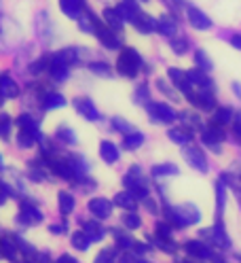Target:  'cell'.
Returning <instances> with one entry per match:
<instances>
[{
	"label": "cell",
	"mask_w": 241,
	"mask_h": 263,
	"mask_svg": "<svg viewBox=\"0 0 241 263\" xmlns=\"http://www.w3.org/2000/svg\"><path fill=\"white\" fill-rule=\"evenodd\" d=\"M70 244L74 246L76 251H80V253H83V251H87L89 246H91V240H89V236L83 232V229H80V232H74V234H72V240H70Z\"/></svg>",
	"instance_id": "d590c367"
},
{
	"label": "cell",
	"mask_w": 241,
	"mask_h": 263,
	"mask_svg": "<svg viewBox=\"0 0 241 263\" xmlns=\"http://www.w3.org/2000/svg\"><path fill=\"white\" fill-rule=\"evenodd\" d=\"M157 87H159V91H163L165 96L173 98V100L178 98V91H173V89L169 87V83H167V81H163V79H157Z\"/></svg>",
	"instance_id": "816d5d0a"
},
{
	"label": "cell",
	"mask_w": 241,
	"mask_h": 263,
	"mask_svg": "<svg viewBox=\"0 0 241 263\" xmlns=\"http://www.w3.org/2000/svg\"><path fill=\"white\" fill-rule=\"evenodd\" d=\"M121 223H123V227L125 229H138L140 225H142V219L136 215V210H127L125 215H123V219H121Z\"/></svg>",
	"instance_id": "f35d334b"
},
{
	"label": "cell",
	"mask_w": 241,
	"mask_h": 263,
	"mask_svg": "<svg viewBox=\"0 0 241 263\" xmlns=\"http://www.w3.org/2000/svg\"><path fill=\"white\" fill-rule=\"evenodd\" d=\"M100 157L106 161V163H117L119 161V146L115 142H110V140H104L100 144Z\"/></svg>",
	"instance_id": "83f0119b"
},
{
	"label": "cell",
	"mask_w": 241,
	"mask_h": 263,
	"mask_svg": "<svg viewBox=\"0 0 241 263\" xmlns=\"http://www.w3.org/2000/svg\"><path fill=\"white\" fill-rule=\"evenodd\" d=\"M104 24L108 26V28H112L115 32H119V30H123V26H125V20H123V15L119 13V9L115 7H108V9H104Z\"/></svg>",
	"instance_id": "44dd1931"
},
{
	"label": "cell",
	"mask_w": 241,
	"mask_h": 263,
	"mask_svg": "<svg viewBox=\"0 0 241 263\" xmlns=\"http://www.w3.org/2000/svg\"><path fill=\"white\" fill-rule=\"evenodd\" d=\"M123 185L127 191H132L138 200H146L150 189H148V180L146 176L142 174V168L140 166H132L127 170V174L123 176Z\"/></svg>",
	"instance_id": "3957f363"
},
{
	"label": "cell",
	"mask_w": 241,
	"mask_h": 263,
	"mask_svg": "<svg viewBox=\"0 0 241 263\" xmlns=\"http://www.w3.org/2000/svg\"><path fill=\"white\" fill-rule=\"evenodd\" d=\"M144 144V134L142 132H129V134L123 136V146L127 151H136Z\"/></svg>",
	"instance_id": "d6a6232c"
},
{
	"label": "cell",
	"mask_w": 241,
	"mask_h": 263,
	"mask_svg": "<svg viewBox=\"0 0 241 263\" xmlns=\"http://www.w3.org/2000/svg\"><path fill=\"white\" fill-rule=\"evenodd\" d=\"M237 259H239V261H241V253H239V255H237Z\"/></svg>",
	"instance_id": "03108f58"
},
{
	"label": "cell",
	"mask_w": 241,
	"mask_h": 263,
	"mask_svg": "<svg viewBox=\"0 0 241 263\" xmlns=\"http://www.w3.org/2000/svg\"><path fill=\"white\" fill-rule=\"evenodd\" d=\"M40 104H42L45 110H55V108L66 106V98H63L61 93H55V91H47L40 98Z\"/></svg>",
	"instance_id": "7402d4cb"
},
{
	"label": "cell",
	"mask_w": 241,
	"mask_h": 263,
	"mask_svg": "<svg viewBox=\"0 0 241 263\" xmlns=\"http://www.w3.org/2000/svg\"><path fill=\"white\" fill-rule=\"evenodd\" d=\"M17 125H19V129H21V132H28V134H32V136L40 138L38 121H36L34 117H30V115H21V117L17 119Z\"/></svg>",
	"instance_id": "f546056e"
},
{
	"label": "cell",
	"mask_w": 241,
	"mask_h": 263,
	"mask_svg": "<svg viewBox=\"0 0 241 263\" xmlns=\"http://www.w3.org/2000/svg\"><path fill=\"white\" fill-rule=\"evenodd\" d=\"M0 93L5 98H17L19 96V85L11 74H0Z\"/></svg>",
	"instance_id": "603a6c76"
},
{
	"label": "cell",
	"mask_w": 241,
	"mask_h": 263,
	"mask_svg": "<svg viewBox=\"0 0 241 263\" xmlns=\"http://www.w3.org/2000/svg\"><path fill=\"white\" fill-rule=\"evenodd\" d=\"M165 221L176 227V229H184L186 225H195L201 221V212L195 204H180V206H165Z\"/></svg>",
	"instance_id": "6da1fadb"
},
{
	"label": "cell",
	"mask_w": 241,
	"mask_h": 263,
	"mask_svg": "<svg viewBox=\"0 0 241 263\" xmlns=\"http://www.w3.org/2000/svg\"><path fill=\"white\" fill-rule=\"evenodd\" d=\"M186 17H188V24L195 30H210L212 28V20L197 7H186Z\"/></svg>",
	"instance_id": "5bb4252c"
},
{
	"label": "cell",
	"mask_w": 241,
	"mask_h": 263,
	"mask_svg": "<svg viewBox=\"0 0 241 263\" xmlns=\"http://www.w3.org/2000/svg\"><path fill=\"white\" fill-rule=\"evenodd\" d=\"M11 125H13V121H11V117L9 115H0V138L3 140H7L9 136H11Z\"/></svg>",
	"instance_id": "ee69618b"
},
{
	"label": "cell",
	"mask_w": 241,
	"mask_h": 263,
	"mask_svg": "<svg viewBox=\"0 0 241 263\" xmlns=\"http://www.w3.org/2000/svg\"><path fill=\"white\" fill-rule=\"evenodd\" d=\"M132 24H134V28L138 32H142V34H150V32H157V20H152L150 15H146V13H140Z\"/></svg>",
	"instance_id": "cb8c5ba5"
},
{
	"label": "cell",
	"mask_w": 241,
	"mask_h": 263,
	"mask_svg": "<svg viewBox=\"0 0 241 263\" xmlns=\"http://www.w3.org/2000/svg\"><path fill=\"white\" fill-rule=\"evenodd\" d=\"M224 138H227V134H224V127H220V125L210 123L207 127L201 129V140L210 146V149H214L216 153L220 151V142H224Z\"/></svg>",
	"instance_id": "52a82bcc"
},
{
	"label": "cell",
	"mask_w": 241,
	"mask_h": 263,
	"mask_svg": "<svg viewBox=\"0 0 241 263\" xmlns=\"http://www.w3.org/2000/svg\"><path fill=\"white\" fill-rule=\"evenodd\" d=\"M7 197H9V193L0 187V206H5V202H7Z\"/></svg>",
	"instance_id": "680465c9"
},
{
	"label": "cell",
	"mask_w": 241,
	"mask_h": 263,
	"mask_svg": "<svg viewBox=\"0 0 241 263\" xmlns=\"http://www.w3.org/2000/svg\"><path fill=\"white\" fill-rule=\"evenodd\" d=\"M146 110H148L150 119H152L155 123H165V125H169V123H173L176 119H178L176 110H173L169 104H165V102H148V104H146Z\"/></svg>",
	"instance_id": "277c9868"
},
{
	"label": "cell",
	"mask_w": 241,
	"mask_h": 263,
	"mask_svg": "<svg viewBox=\"0 0 241 263\" xmlns=\"http://www.w3.org/2000/svg\"><path fill=\"white\" fill-rule=\"evenodd\" d=\"M117 70L125 79H136L138 72L142 70V55L136 51L134 47H125L121 49L119 60H117Z\"/></svg>",
	"instance_id": "7a4b0ae2"
},
{
	"label": "cell",
	"mask_w": 241,
	"mask_h": 263,
	"mask_svg": "<svg viewBox=\"0 0 241 263\" xmlns=\"http://www.w3.org/2000/svg\"><path fill=\"white\" fill-rule=\"evenodd\" d=\"M115 206H119V208H125V210H136L138 208V197L132 193V191H121V193H117L115 195Z\"/></svg>",
	"instance_id": "4316f807"
},
{
	"label": "cell",
	"mask_w": 241,
	"mask_h": 263,
	"mask_svg": "<svg viewBox=\"0 0 241 263\" xmlns=\"http://www.w3.org/2000/svg\"><path fill=\"white\" fill-rule=\"evenodd\" d=\"M49 64H51V58H49V55H42L40 60H36L34 64L30 66V72H32V74H38V72H42V70H49Z\"/></svg>",
	"instance_id": "7bdbcfd3"
},
{
	"label": "cell",
	"mask_w": 241,
	"mask_h": 263,
	"mask_svg": "<svg viewBox=\"0 0 241 263\" xmlns=\"http://www.w3.org/2000/svg\"><path fill=\"white\" fill-rule=\"evenodd\" d=\"M55 263H78V261H76L72 255H66V253H63L61 257H57V261H55Z\"/></svg>",
	"instance_id": "9f6ffc18"
},
{
	"label": "cell",
	"mask_w": 241,
	"mask_h": 263,
	"mask_svg": "<svg viewBox=\"0 0 241 263\" xmlns=\"http://www.w3.org/2000/svg\"><path fill=\"white\" fill-rule=\"evenodd\" d=\"M144 204H146L148 212H152V215H157V212H159V204H157L155 200H150V197H146V200H144Z\"/></svg>",
	"instance_id": "11a10c76"
},
{
	"label": "cell",
	"mask_w": 241,
	"mask_h": 263,
	"mask_svg": "<svg viewBox=\"0 0 241 263\" xmlns=\"http://www.w3.org/2000/svg\"><path fill=\"white\" fill-rule=\"evenodd\" d=\"M201 236H203V238H210V242H212L214 246H218V249H229V246H231V240H229L227 229H224L222 219H216L214 227L203 229Z\"/></svg>",
	"instance_id": "5b68a950"
},
{
	"label": "cell",
	"mask_w": 241,
	"mask_h": 263,
	"mask_svg": "<svg viewBox=\"0 0 241 263\" xmlns=\"http://www.w3.org/2000/svg\"><path fill=\"white\" fill-rule=\"evenodd\" d=\"M55 138L61 144H70V146L76 144V134H74V129H70L68 125H59L57 132H55Z\"/></svg>",
	"instance_id": "e575fe53"
},
{
	"label": "cell",
	"mask_w": 241,
	"mask_h": 263,
	"mask_svg": "<svg viewBox=\"0 0 241 263\" xmlns=\"http://www.w3.org/2000/svg\"><path fill=\"white\" fill-rule=\"evenodd\" d=\"M142 3H148V0H142Z\"/></svg>",
	"instance_id": "003e7915"
},
{
	"label": "cell",
	"mask_w": 241,
	"mask_h": 263,
	"mask_svg": "<svg viewBox=\"0 0 241 263\" xmlns=\"http://www.w3.org/2000/svg\"><path fill=\"white\" fill-rule=\"evenodd\" d=\"M17 138H19L17 144L21 146V149H30V146H34V144L38 142L36 136H32V134H28V132H21V129H19V136H17Z\"/></svg>",
	"instance_id": "bcb514c9"
},
{
	"label": "cell",
	"mask_w": 241,
	"mask_h": 263,
	"mask_svg": "<svg viewBox=\"0 0 241 263\" xmlns=\"http://www.w3.org/2000/svg\"><path fill=\"white\" fill-rule=\"evenodd\" d=\"M155 234L159 238H171V225L167 221H159L157 227H155Z\"/></svg>",
	"instance_id": "681fc988"
},
{
	"label": "cell",
	"mask_w": 241,
	"mask_h": 263,
	"mask_svg": "<svg viewBox=\"0 0 241 263\" xmlns=\"http://www.w3.org/2000/svg\"><path fill=\"white\" fill-rule=\"evenodd\" d=\"M89 68H91V72L93 74H98V77H112V68H110V66L106 64V62H93L91 66H89Z\"/></svg>",
	"instance_id": "b9f144b4"
},
{
	"label": "cell",
	"mask_w": 241,
	"mask_h": 263,
	"mask_svg": "<svg viewBox=\"0 0 241 263\" xmlns=\"http://www.w3.org/2000/svg\"><path fill=\"white\" fill-rule=\"evenodd\" d=\"M57 204H59V212H61L63 217L70 215V212L74 210V206H76L74 197H72L68 191H59V193H57Z\"/></svg>",
	"instance_id": "1f68e13d"
},
{
	"label": "cell",
	"mask_w": 241,
	"mask_h": 263,
	"mask_svg": "<svg viewBox=\"0 0 241 263\" xmlns=\"http://www.w3.org/2000/svg\"><path fill=\"white\" fill-rule=\"evenodd\" d=\"M233 119H235V112H233L231 106H216L212 123L214 125H220V127H227L229 123H233Z\"/></svg>",
	"instance_id": "484cf974"
},
{
	"label": "cell",
	"mask_w": 241,
	"mask_h": 263,
	"mask_svg": "<svg viewBox=\"0 0 241 263\" xmlns=\"http://www.w3.org/2000/svg\"><path fill=\"white\" fill-rule=\"evenodd\" d=\"M3 100H5V96H3V93H0V106H3Z\"/></svg>",
	"instance_id": "6125c7cd"
},
{
	"label": "cell",
	"mask_w": 241,
	"mask_h": 263,
	"mask_svg": "<svg viewBox=\"0 0 241 263\" xmlns=\"http://www.w3.org/2000/svg\"><path fill=\"white\" fill-rule=\"evenodd\" d=\"M112 127H115L117 132H121L123 136H125V134H129V132H134V127L129 125V121H125V119H121V117H115V119H112Z\"/></svg>",
	"instance_id": "c3c4849f"
},
{
	"label": "cell",
	"mask_w": 241,
	"mask_h": 263,
	"mask_svg": "<svg viewBox=\"0 0 241 263\" xmlns=\"http://www.w3.org/2000/svg\"><path fill=\"white\" fill-rule=\"evenodd\" d=\"M239 204H241V189H239Z\"/></svg>",
	"instance_id": "be15d7a7"
},
{
	"label": "cell",
	"mask_w": 241,
	"mask_h": 263,
	"mask_svg": "<svg viewBox=\"0 0 241 263\" xmlns=\"http://www.w3.org/2000/svg\"><path fill=\"white\" fill-rule=\"evenodd\" d=\"M59 9L63 15H68L70 20H80V15L87 11L85 0H59Z\"/></svg>",
	"instance_id": "9a60e30c"
},
{
	"label": "cell",
	"mask_w": 241,
	"mask_h": 263,
	"mask_svg": "<svg viewBox=\"0 0 241 263\" xmlns=\"http://www.w3.org/2000/svg\"><path fill=\"white\" fill-rule=\"evenodd\" d=\"M0 257H3V246H0Z\"/></svg>",
	"instance_id": "e7e4bbea"
},
{
	"label": "cell",
	"mask_w": 241,
	"mask_h": 263,
	"mask_svg": "<svg viewBox=\"0 0 241 263\" xmlns=\"http://www.w3.org/2000/svg\"><path fill=\"white\" fill-rule=\"evenodd\" d=\"M224 206H227V183H224V178H220L216 183V212H218V219H222Z\"/></svg>",
	"instance_id": "4dcf8cb0"
},
{
	"label": "cell",
	"mask_w": 241,
	"mask_h": 263,
	"mask_svg": "<svg viewBox=\"0 0 241 263\" xmlns=\"http://www.w3.org/2000/svg\"><path fill=\"white\" fill-rule=\"evenodd\" d=\"M117 261V251L115 249H104L100 251V255L95 257L93 263H115Z\"/></svg>",
	"instance_id": "f6af8a7d"
},
{
	"label": "cell",
	"mask_w": 241,
	"mask_h": 263,
	"mask_svg": "<svg viewBox=\"0 0 241 263\" xmlns=\"http://www.w3.org/2000/svg\"><path fill=\"white\" fill-rule=\"evenodd\" d=\"M49 74H51L53 81H66L68 74H70V64H66L55 53L51 58V64H49Z\"/></svg>",
	"instance_id": "2e32d148"
},
{
	"label": "cell",
	"mask_w": 241,
	"mask_h": 263,
	"mask_svg": "<svg viewBox=\"0 0 241 263\" xmlns=\"http://www.w3.org/2000/svg\"><path fill=\"white\" fill-rule=\"evenodd\" d=\"M167 77H169V81L173 83V87H178V91L186 93V91L190 89L188 72H184V70H180V68H169V70H167Z\"/></svg>",
	"instance_id": "ac0fdd59"
},
{
	"label": "cell",
	"mask_w": 241,
	"mask_h": 263,
	"mask_svg": "<svg viewBox=\"0 0 241 263\" xmlns=\"http://www.w3.org/2000/svg\"><path fill=\"white\" fill-rule=\"evenodd\" d=\"M152 176L155 178H161V176H176L180 170L176 163H157V166H152Z\"/></svg>",
	"instance_id": "836d02e7"
},
{
	"label": "cell",
	"mask_w": 241,
	"mask_h": 263,
	"mask_svg": "<svg viewBox=\"0 0 241 263\" xmlns=\"http://www.w3.org/2000/svg\"><path fill=\"white\" fill-rule=\"evenodd\" d=\"M231 45H233L235 49H241V34H233V36H231Z\"/></svg>",
	"instance_id": "6f0895ef"
},
{
	"label": "cell",
	"mask_w": 241,
	"mask_h": 263,
	"mask_svg": "<svg viewBox=\"0 0 241 263\" xmlns=\"http://www.w3.org/2000/svg\"><path fill=\"white\" fill-rule=\"evenodd\" d=\"M233 91L237 93V98L241 100V85H239V83H235V85H233Z\"/></svg>",
	"instance_id": "91938a15"
},
{
	"label": "cell",
	"mask_w": 241,
	"mask_h": 263,
	"mask_svg": "<svg viewBox=\"0 0 241 263\" xmlns=\"http://www.w3.org/2000/svg\"><path fill=\"white\" fill-rule=\"evenodd\" d=\"M157 32L163 34V36L173 39L176 32H178V24H176V20L171 17V15H163V17L157 20Z\"/></svg>",
	"instance_id": "ffe728a7"
},
{
	"label": "cell",
	"mask_w": 241,
	"mask_h": 263,
	"mask_svg": "<svg viewBox=\"0 0 241 263\" xmlns=\"http://www.w3.org/2000/svg\"><path fill=\"white\" fill-rule=\"evenodd\" d=\"M115 202H110V200H106V197H93V200H89V212L95 217V219H108L110 215H112V206Z\"/></svg>",
	"instance_id": "4fadbf2b"
},
{
	"label": "cell",
	"mask_w": 241,
	"mask_h": 263,
	"mask_svg": "<svg viewBox=\"0 0 241 263\" xmlns=\"http://www.w3.org/2000/svg\"><path fill=\"white\" fill-rule=\"evenodd\" d=\"M195 64H197V68L203 70V72H210L214 68V62L210 60V55H207L203 49H197L195 51Z\"/></svg>",
	"instance_id": "8d00e7d4"
},
{
	"label": "cell",
	"mask_w": 241,
	"mask_h": 263,
	"mask_svg": "<svg viewBox=\"0 0 241 263\" xmlns=\"http://www.w3.org/2000/svg\"><path fill=\"white\" fill-rule=\"evenodd\" d=\"M117 9H119V13L123 15L125 22H134L138 15L142 13V11H140V5L136 3V0H121Z\"/></svg>",
	"instance_id": "d4e9b609"
},
{
	"label": "cell",
	"mask_w": 241,
	"mask_h": 263,
	"mask_svg": "<svg viewBox=\"0 0 241 263\" xmlns=\"http://www.w3.org/2000/svg\"><path fill=\"white\" fill-rule=\"evenodd\" d=\"M167 138H169L173 144H182V146H186V144L192 140V129H188L186 125L171 127V129L167 132Z\"/></svg>",
	"instance_id": "d6986e66"
},
{
	"label": "cell",
	"mask_w": 241,
	"mask_h": 263,
	"mask_svg": "<svg viewBox=\"0 0 241 263\" xmlns=\"http://www.w3.org/2000/svg\"><path fill=\"white\" fill-rule=\"evenodd\" d=\"M17 223H21V225H38V223H42V212L34 204L21 202L19 215H17Z\"/></svg>",
	"instance_id": "8fae6325"
},
{
	"label": "cell",
	"mask_w": 241,
	"mask_h": 263,
	"mask_svg": "<svg viewBox=\"0 0 241 263\" xmlns=\"http://www.w3.org/2000/svg\"><path fill=\"white\" fill-rule=\"evenodd\" d=\"M134 100L138 102V104H148L150 100H148V87L146 85H140L138 89H136V93H134Z\"/></svg>",
	"instance_id": "f907efd6"
},
{
	"label": "cell",
	"mask_w": 241,
	"mask_h": 263,
	"mask_svg": "<svg viewBox=\"0 0 241 263\" xmlns=\"http://www.w3.org/2000/svg\"><path fill=\"white\" fill-rule=\"evenodd\" d=\"M83 232L89 236L91 242H100L104 238V234H106L102 223H98V221H83Z\"/></svg>",
	"instance_id": "f1b7e54d"
},
{
	"label": "cell",
	"mask_w": 241,
	"mask_h": 263,
	"mask_svg": "<svg viewBox=\"0 0 241 263\" xmlns=\"http://www.w3.org/2000/svg\"><path fill=\"white\" fill-rule=\"evenodd\" d=\"M0 187H3L11 197H19L24 193L21 178L17 176V172H15V170H7V174L0 178Z\"/></svg>",
	"instance_id": "7c38bea8"
},
{
	"label": "cell",
	"mask_w": 241,
	"mask_h": 263,
	"mask_svg": "<svg viewBox=\"0 0 241 263\" xmlns=\"http://www.w3.org/2000/svg\"><path fill=\"white\" fill-rule=\"evenodd\" d=\"M169 45H171V49H173L176 55H184V53L188 51V39H186V36H173V39L169 41Z\"/></svg>",
	"instance_id": "ab89813d"
},
{
	"label": "cell",
	"mask_w": 241,
	"mask_h": 263,
	"mask_svg": "<svg viewBox=\"0 0 241 263\" xmlns=\"http://www.w3.org/2000/svg\"><path fill=\"white\" fill-rule=\"evenodd\" d=\"M74 183H76V187H78L80 191H85V193H87V191H93V189H95V185H98L93 178H87V176H80V178H76Z\"/></svg>",
	"instance_id": "7dc6e473"
},
{
	"label": "cell",
	"mask_w": 241,
	"mask_h": 263,
	"mask_svg": "<svg viewBox=\"0 0 241 263\" xmlns=\"http://www.w3.org/2000/svg\"><path fill=\"white\" fill-rule=\"evenodd\" d=\"M112 234H115V238H117V246H119V249H123V251H132V249H134L136 240H134L132 236H127V234L119 232V229H115Z\"/></svg>",
	"instance_id": "74e56055"
},
{
	"label": "cell",
	"mask_w": 241,
	"mask_h": 263,
	"mask_svg": "<svg viewBox=\"0 0 241 263\" xmlns=\"http://www.w3.org/2000/svg\"><path fill=\"white\" fill-rule=\"evenodd\" d=\"M184 159H186V163L190 168H195L197 172H201V174H205L207 172V157H205V153L199 149V146H195V144H186L184 146Z\"/></svg>",
	"instance_id": "8992f818"
},
{
	"label": "cell",
	"mask_w": 241,
	"mask_h": 263,
	"mask_svg": "<svg viewBox=\"0 0 241 263\" xmlns=\"http://www.w3.org/2000/svg\"><path fill=\"white\" fill-rule=\"evenodd\" d=\"M184 251L188 253V257L197 259V261H210L212 255H214V251L203 240H188L184 244Z\"/></svg>",
	"instance_id": "9c48e42d"
},
{
	"label": "cell",
	"mask_w": 241,
	"mask_h": 263,
	"mask_svg": "<svg viewBox=\"0 0 241 263\" xmlns=\"http://www.w3.org/2000/svg\"><path fill=\"white\" fill-rule=\"evenodd\" d=\"M178 263H197V259L195 261H178Z\"/></svg>",
	"instance_id": "94428289"
},
{
	"label": "cell",
	"mask_w": 241,
	"mask_h": 263,
	"mask_svg": "<svg viewBox=\"0 0 241 263\" xmlns=\"http://www.w3.org/2000/svg\"><path fill=\"white\" fill-rule=\"evenodd\" d=\"M93 34L98 36V41H100L106 49H121V39L117 36V32L112 30V28H108L106 24H102V22H100Z\"/></svg>",
	"instance_id": "30bf717a"
},
{
	"label": "cell",
	"mask_w": 241,
	"mask_h": 263,
	"mask_svg": "<svg viewBox=\"0 0 241 263\" xmlns=\"http://www.w3.org/2000/svg\"><path fill=\"white\" fill-rule=\"evenodd\" d=\"M180 119H184V123L182 125H186L188 129H203V123H201V119L197 117V115H192V112H182L180 115Z\"/></svg>",
	"instance_id": "60d3db41"
},
{
	"label": "cell",
	"mask_w": 241,
	"mask_h": 263,
	"mask_svg": "<svg viewBox=\"0 0 241 263\" xmlns=\"http://www.w3.org/2000/svg\"><path fill=\"white\" fill-rule=\"evenodd\" d=\"M0 246H3V257L9 261H17L19 257V244L15 240V234H7L3 240H0Z\"/></svg>",
	"instance_id": "e0dca14e"
},
{
	"label": "cell",
	"mask_w": 241,
	"mask_h": 263,
	"mask_svg": "<svg viewBox=\"0 0 241 263\" xmlns=\"http://www.w3.org/2000/svg\"><path fill=\"white\" fill-rule=\"evenodd\" d=\"M233 134H235V138L241 142V112H237L235 119H233Z\"/></svg>",
	"instance_id": "f5cc1de1"
},
{
	"label": "cell",
	"mask_w": 241,
	"mask_h": 263,
	"mask_svg": "<svg viewBox=\"0 0 241 263\" xmlns=\"http://www.w3.org/2000/svg\"><path fill=\"white\" fill-rule=\"evenodd\" d=\"M74 108H76L78 115H83L87 121H100V119H102V115H100L98 108H95V104H93L91 98H85V96L74 98Z\"/></svg>",
	"instance_id": "ba28073f"
},
{
	"label": "cell",
	"mask_w": 241,
	"mask_h": 263,
	"mask_svg": "<svg viewBox=\"0 0 241 263\" xmlns=\"http://www.w3.org/2000/svg\"><path fill=\"white\" fill-rule=\"evenodd\" d=\"M49 232H51V234H57V236H59V234L63 236V234L68 232V225H66V223H57V225H51V227H49Z\"/></svg>",
	"instance_id": "db71d44e"
}]
</instances>
